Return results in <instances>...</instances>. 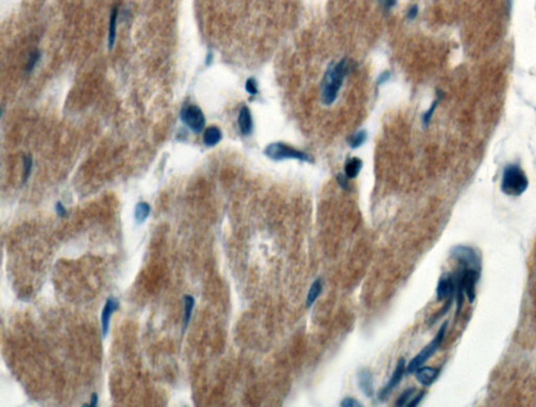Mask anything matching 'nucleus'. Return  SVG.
<instances>
[{"mask_svg":"<svg viewBox=\"0 0 536 407\" xmlns=\"http://www.w3.org/2000/svg\"><path fill=\"white\" fill-rule=\"evenodd\" d=\"M40 59V52L39 51H33L32 55L29 59V62H28V65H26V72H32L34 70V67L36 66L38 60Z\"/></svg>","mask_w":536,"mask_h":407,"instance_id":"obj_25","label":"nucleus"},{"mask_svg":"<svg viewBox=\"0 0 536 407\" xmlns=\"http://www.w3.org/2000/svg\"><path fill=\"white\" fill-rule=\"evenodd\" d=\"M364 162L358 157H352L347 159L345 164V175L349 179L356 178L358 174L360 173L361 169H363Z\"/></svg>","mask_w":536,"mask_h":407,"instance_id":"obj_14","label":"nucleus"},{"mask_svg":"<svg viewBox=\"0 0 536 407\" xmlns=\"http://www.w3.org/2000/svg\"><path fill=\"white\" fill-rule=\"evenodd\" d=\"M450 255L452 259L458 261L462 267L481 271V259L473 247L457 245L450 250Z\"/></svg>","mask_w":536,"mask_h":407,"instance_id":"obj_5","label":"nucleus"},{"mask_svg":"<svg viewBox=\"0 0 536 407\" xmlns=\"http://www.w3.org/2000/svg\"><path fill=\"white\" fill-rule=\"evenodd\" d=\"M357 382L360 390L368 398L374 396L373 374L369 369H361L357 373Z\"/></svg>","mask_w":536,"mask_h":407,"instance_id":"obj_11","label":"nucleus"},{"mask_svg":"<svg viewBox=\"0 0 536 407\" xmlns=\"http://www.w3.org/2000/svg\"><path fill=\"white\" fill-rule=\"evenodd\" d=\"M381 4L386 10H390L397 4V0H381Z\"/></svg>","mask_w":536,"mask_h":407,"instance_id":"obj_32","label":"nucleus"},{"mask_svg":"<svg viewBox=\"0 0 536 407\" xmlns=\"http://www.w3.org/2000/svg\"><path fill=\"white\" fill-rule=\"evenodd\" d=\"M245 90L249 94H251V96H257V94L259 93L257 80L254 78H249L245 82Z\"/></svg>","mask_w":536,"mask_h":407,"instance_id":"obj_24","label":"nucleus"},{"mask_svg":"<svg viewBox=\"0 0 536 407\" xmlns=\"http://www.w3.org/2000/svg\"><path fill=\"white\" fill-rule=\"evenodd\" d=\"M349 70L350 65L347 59H342L340 62L331 63L328 66L321 82V102L325 105H332L338 99L339 92Z\"/></svg>","mask_w":536,"mask_h":407,"instance_id":"obj_1","label":"nucleus"},{"mask_svg":"<svg viewBox=\"0 0 536 407\" xmlns=\"http://www.w3.org/2000/svg\"><path fill=\"white\" fill-rule=\"evenodd\" d=\"M118 306H119V304H118V301L116 300V298H113V297L107 298L106 304H105L103 312H102V316H101L102 333H103V337L104 338L107 336V334H108V332H109V324H110L111 315L113 314V312L116 309H118Z\"/></svg>","mask_w":536,"mask_h":407,"instance_id":"obj_10","label":"nucleus"},{"mask_svg":"<svg viewBox=\"0 0 536 407\" xmlns=\"http://www.w3.org/2000/svg\"><path fill=\"white\" fill-rule=\"evenodd\" d=\"M341 406L342 407H361L363 405H361L356 399H354L352 397H346L342 401Z\"/></svg>","mask_w":536,"mask_h":407,"instance_id":"obj_26","label":"nucleus"},{"mask_svg":"<svg viewBox=\"0 0 536 407\" xmlns=\"http://www.w3.org/2000/svg\"><path fill=\"white\" fill-rule=\"evenodd\" d=\"M56 212H57V215L59 217H64L66 215V210H65V208L63 207V205H62L61 202H57Z\"/></svg>","mask_w":536,"mask_h":407,"instance_id":"obj_31","label":"nucleus"},{"mask_svg":"<svg viewBox=\"0 0 536 407\" xmlns=\"http://www.w3.org/2000/svg\"><path fill=\"white\" fill-rule=\"evenodd\" d=\"M194 306H195V300H194V297L191 296V295H185V296H184V321H183V329H185V328H186V325L189 324V322H190V319H191V316H192V312H193Z\"/></svg>","mask_w":536,"mask_h":407,"instance_id":"obj_20","label":"nucleus"},{"mask_svg":"<svg viewBox=\"0 0 536 407\" xmlns=\"http://www.w3.org/2000/svg\"><path fill=\"white\" fill-rule=\"evenodd\" d=\"M151 212V208L147 202H140L134 210V219L138 224L144 223L148 218Z\"/></svg>","mask_w":536,"mask_h":407,"instance_id":"obj_17","label":"nucleus"},{"mask_svg":"<svg viewBox=\"0 0 536 407\" xmlns=\"http://www.w3.org/2000/svg\"><path fill=\"white\" fill-rule=\"evenodd\" d=\"M436 294H437L438 301H445V300H450V298H452L454 294L453 276H451L448 273H445L441 276L438 282Z\"/></svg>","mask_w":536,"mask_h":407,"instance_id":"obj_9","label":"nucleus"},{"mask_svg":"<svg viewBox=\"0 0 536 407\" xmlns=\"http://www.w3.org/2000/svg\"><path fill=\"white\" fill-rule=\"evenodd\" d=\"M98 401H99V398H98V395L97 392H93L92 396H91V399H90V404L89 406L91 407H96L98 405Z\"/></svg>","mask_w":536,"mask_h":407,"instance_id":"obj_33","label":"nucleus"},{"mask_svg":"<svg viewBox=\"0 0 536 407\" xmlns=\"http://www.w3.org/2000/svg\"><path fill=\"white\" fill-rule=\"evenodd\" d=\"M337 180H338L339 185L343 189H345V191H348V189H349L350 185H349V181H348V180H349V178H348L345 174H339L337 176Z\"/></svg>","mask_w":536,"mask_h":407,"instance_id":"obj_27","label":"nucleus"},{"mask_svg":"<svg viewBox=\"0 0 536 407\" xmlns=\"http://www.w3.org/2000/svg\"><path fill=\"white\" fill-rule=\"evenodd\" d=\"M390 78H391V73H390V72H383V73L379 76V78H378V80H377V84H378V85L383 84L384 82H386V81L390 80Z\"/></svg>","mask_w":536,"mask_h":407,"instance_id":"obj_30","label":"nucleus"},{"mask_svg":"<svg viewBox=\"0 0 536 407\" xmlns=\"http://www.w3.org/2000/svg\"><path fill=\"white\" fill-rule=\"evenodd\" d=\"M117 13L118 10L115 7L112 10L111 16H110V23H109V34H108V48L112 49L115 42V35H116V21H117Z\"/></svg>","mask_w":536,"mask_h":407,"instance_id":"obj_18","label":"nucleus"},{"mask_svg":"<svg viewBox=\"0 0 536 407\" xmlns=\"http://www.w3.org/2000/svg\"><path fill=\"white\" fill-rule=\"evenodd\" d=\"M181 118L184 124L195 133H199L204 130L206 125V117L197 106H187L181 111Z\"/></svg>","mask_w":536,"mask_h":407,"instance_id":"obj_6","label":"nucleus"},{"mask_svg":"<svg viewBox=\"0 0 536 407\" xmlns=\"http://www.w3.org/2000/svg\"><path fill=\"white\" fill-rule=\"evenodd\" d=\"M264 154L275 161H280L284 159H297L301 161L306 162H313L312 157L308 155L307 153L298 150V149L293 148L285 143H273L268 145L265 150Z\"/></svg>","mask_w":536,"mask_h":407,"instance_id":"obj_3","label":"nucleus"},{"mask_svg":"<svg viewBox=\"0 0 536 407\" xmlns=\"http://www.w3.org/2000/svg\"><path fill=\"white\" fill-rule=\"evenodd\" d=\"M462 267V266H461ZM463 269V286H464V292L466 297L471 304H473L476 301L477 297V284L480 280L481 271L475 270V269H467L462 267Z\"/></svg>","mask_w":536,"mask_h":407,"instance_id":"obj_8","label":"nucleus"},{"mask_svg":"<svg viewBox=\"0 0 536 407\" xmlns=\"http://www.w3.org/2000/svg\"><path fill=\"white\" fill-rule=\"evenodd\" d=\"M407 372V368H406V360L404 358H401L398 360V363L396 365V369L391 377V379L388 380V382L385 384V386L379 391L378 393V399L380 401H384L386 400V398L390 396V393L397 387V385L401 382L402 378H404L405 374Z\"/></svg>","mask_w":536,"mask_h":407,"instance_id":"obj_7","label":"nucleus"},{"mask_svg":"<svg viewBox=\"0 0 536 407\" xmlns=\"http://www.w3.org/2000/svg\"><path fill=\"white\" fill-rule=\"evenodd\" d=\"M447 324H448L447 321H445L443 324H442L440 330L438 331V333L436 335V337L433 339V342H431L425 348H423L420 351L419 354L411 360V362L409 363L408 368H407V373L408 374H412V373L416 372L419 368H421V366L428 359H430L431 357H433L436 354V352L440 348L442 342H443V339L445 337V333H446V330H447Z\"/></svg>","mask_w":536,"mask_h":407,"instance_id":"obj_4","label":"nucleus"},{"mask_svg":"<svg viewBox=\"0 0 536 407\" xmlns=\"http://www.w3.org/2000/svg\"><path fill=\"white\" fill-rule=\"evenodd\" d=\"M33 168V160L31 156H24L23 158V183L28 181Z\"/></svg>","mask_w":536,"mask_h":407,"instance_id":"obj_22","label":"nucleus"},{"mask_svg":"<svg viewBox=\"0 0 536 407\" xmlns=\"http://www.w3.org/2000/svg\"><path fill=\"white\" fill-rule=\"evenodd\" d=\"M440 100H441V98L439 97L436 101H434L433 104H432V106L430 107V109H428V110L423 114L422 120H423V124H424L425 126H428V124H430V121H431V119H432V117H433V115H434V113H435V110H436V108H437L438 103H439Z\"/></svg>","mask_w":536,"mask_h":407,"instance_id":"obj_23","label":"nucleus"},{"mask_svg":"<svg viewBox=\"0 0 536 407\" xmlns=\"http://www.w3.org/2000/svg\"><path fill=\"white\" fill-rule=\"evenodd\" d=\"M221 139H222V132L216 126L209 127L204 134V142L208 147L216 146L221 141Z\"/></svg>","mask_w":536,"mask_h":407,"instance_id":"obj_16","label":"nucleus"},{"mask_svg":"<svg viewBox=\"0 0 536 407\" xmlns=\"http://www.w3.org/2000/svg\"><path fill=\"white\" fill-rule=\"evenodd\" d=\"M238 125L241 133L243 135H246L247 137V135L251 134L253 130V121L250 110L247 106H243L240 109L238 116Z\"/></svg>","mask_w":536,"mask_h":407,"instance_id":"obj_13","label":"nucleus"},{"mask_svg":"<svg viewBox=\"0 0 536 407\" xmlns=\"http://www.w3.org/2000/svg\"><path fill=\"white\" fill-rule=\"evenodd\" d=\"M529 180L525 172L517 165H509L504 169L501 188L507 196L517 197L526 192Z\"/></svg>","mask_w":536,"mask_h":407,"instance_id":"obj_2","label":"nucleus"},{"mask_svg":"<svg viewBox=\"0 0 536 407\" xmlns=\"http://www.w3.org/2000/svg\"><path fill=\"white\" fill-rule=\"evenodd\" d=\"M425 396V391H420V393H418L417 396H415L414 399H412V401L409 403L408 407H415L420 404V402L422 401V399L424 398Z\"/></svg>","mask_w":536,"mask_h":407,"instance_id":"obj_28","label":"nucleus"},{"mask_svg":"<svg viewBox=\"0 0 536 407\" xmlns=\"http://www.w3.org/2000/svg\"><path fill=\"white\" fill-rule=\"evenodd\" d=\"M418 12H419V9H418V7H417L416 5L412 6V7L409 9V11H408V18H409L410 20H414L415 18L417 17Z\"/></svg>","mask_w":536,"mask_h":407,"instance_id":"obj_29","label":"nucleus"},{"mask_svg":"<svg viewBox=\"0 0 536 407\" xmlns=\"http://www.w3.org/2000/svg\"><path fill=\"white\" fill-rule=\"evenodd\" d=\"M415 392H416V388H415V387H410V388L406 389L404 392L401 393L400 397L397 399L396 406H398V407L408 406L409 403L412 401V397L415 395Z\"/></svg>","mask_w":536,"mask_h":407,"instance_id":"obj_21","label":"nucleus"},{"mask_svg":"<svg viewBox=\"0 0 536 407\" xmlns=\"http://www.w3.org/2000/svg\"><path fill=\"white\" fill-rule=\"evenodd\" d=\"M321 291H323V282H321L320 279H316L311 284V287H310L309 291H308V295H307V298H306V306L308 308H310L316 302V300L319 297Z\"/></svg>","mask_w":536,"mask_h":407,"instance_id":"obj_15","label":"nucleus"},{"mask_svg":"<svg viewBox=\"0 0 536 407\" xmlns=\"http://www.w3.org/2000/svg\"><path fill=\"white\" fill-rule=\"evenodd\" d=\"M416 379L417 381L424 385V386H431L439 377L440 370L435 368H428V366H424V368H419L416 372Z\"/></svg>","mask_w":536,"mask_h":407,"instance_id":"obj_12","label":"nucleus"},{"mask_svg":"<svg viewBox=\"0 0 536 407\" xmlns=\"http://www.w3.org/2000/svg\"><path fill=\"white\" fill-rule=\"evenodd\" d=\"M367 141V131L359 130L348 138L347 142L352 149H357L364 145V143Z\"/></svg>","mask_w":536,"mask_h":407,"instance_id":"obj_19","label":"nucleus"}]
</instances>
